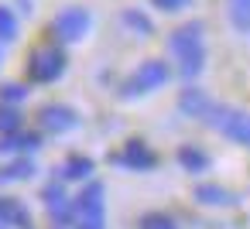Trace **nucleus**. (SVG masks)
Listing matches in <instances>:
<instances>
[{
  "mask_svg": "<svg viewBox=\"0 0 250 229\" xmlns=\"http://www.w3.org/2000/svg\"><path fill=\"white\" fill-rule=\"evenodd\" d=\"M0 226H14V229H31V212L18 198H0Z\"/></svg>",
  "mask_w": 250,
  "mask_h": 229,
  "instance_id": "9",
  "label": "nucleus"
},
{
  "mask_svg": "<svg viewBox=\"0 0 250 229\" xmlns=\"http://www.w3.org/2000/svg\"><path fill=\"white\" fill-rule=\"evenodd\" d=\"M76 219H79V229H103V185L100 181H89L76 195Z\"/></svg>",
  "mask_w": 250,
  "mask_h": 229,
  "instance_id": "4",
  "label": "nucleus"
},
{
  "mask_svg": "<svg viewBox=\"0 0 250 229\" xmlns=\"http://www.w3.org/2000/svg\"><path fill=\"white\" fill-rule=\"evenodd\" d=\"M38 147V137H31V134H7L4 140H0V154H7V151H35Z\"/></svg>",
  "mask_w": 250,
  "mask_h": 229,
  "instance_id": "16",
  "label": "nucleus"
},
{
  "mask_svg": "<svg viewBox=\"0 0 250 229\" xmlns=\"http://www.w3.org/2000/svg\"><path fill=\"white\" fill-rule=\"evenodd\" d=\"M178 106H182V113L185 116H209V110H212V103H209V96L202 93V89H195V86H185V93L178 96Z\"/></svg>",
  "mask_w": 250,
  "mask_h": 229,
  "instance_id": "10",
  "label": "nucleus"
},
{
  "mask_svg": "<svg viewBox=\"0 0 250 229\" xmlns=\"http://www.w3.org/2000/svg\"><path fill=\"white\" fill-rule=\"evenodd\" d=\"M154 4H158L161 11H168V14H171V11H182V7H188L192 0H154Z\"/></svg>",
  "mask_w": 250,
  "mask_h": 229,
  "instance_id": "23",
  "label": "nucleus"
},
{
  "mask_svg": "<svg viewBox=\"0 0 250 229\" xmlns=\"http://www.w3.org/2000/svg\"><path fill=\"white\" fill-rule=\"evenodd\" d=\"M206 123L216 127L226 140H233L240 147H250V113L247 110H233V106H216L212 103Z\"/></svg>",
  "mask_w": 250,
  "mask_h": 229,
  "instance_id": "2",
  "label": "nucleus"
},
{
  "mask_svg": "<svg viewBox=\"0 0 250 229\" xmlns=\"http://www.w3.org/2000/svg\"><path fill=\"white\" fill-rule=\"evenodd\" d=\"M226 14L236 31H250V0H226Z\"/></svg>",
  "mask_w": 250,
  "mask_h": 229,
  "instance_id": "14",
  "label": "nucleus"
},
{
  "mask_svg": "<svg viewBox=\"0 0 250 229\" xmlns=\"http://www.w3.org/2000/svg\"><path fill=\"white\" fill-rule=\"evenodd\" d=\"M18 127H21V110L0 106V134H14Z\"/></svg>",
  "mask_w": 250,
  "mask_h": 229,
  "instance_id": "20",
  "label": "nucleus"
},
{
  "mask_svg": "<svg viewBox=\"0 0 250 229\" xmlns=\"http://www.w3.org/2000/svg\"><path fill=\"white\" fill-rule=\"evenodd\" d=\"M42 198H45V205H48V212L55 215V222H62V226H69V219H76V202H69V195L62 191V185H45V191H42Z\"/></svg>",
  "mask_w": 250,
  "mask_h": 229,
  "instance_id": "8",
  "label": "nucleus"
},
{
  "mask_svg": "<svg viewBox=\"0 0 250 229\" xmlns=\"http://www.w3.org/2000/svg\"><path fill=\"white\" fill-rule=\"evenodd\" d=\"M65 72V52L55 45H42L28 58V79L31 82H55Z\"/></svg>",
  "mask_w": 250,
  "mask_h": 229,
  "instance_id": "3",
  "label": "nucleus"
},
{
  "mask_svg": "<svg viewBox=\"0 0 250 229\" xmlns=\"http://www.w3.org/2000/svg\"><path fill=\"white\" fill-rule=\"evenodd\" d=\"M117 164H124V168H130V171H151L154 164H158V157H154V151L144 144V140H127V147H124V154H117L113 157Z\"/></svg>",
  "mask_w": 250,
  "mask_h": 229,
  "instance_id": "7",
  "label": "nucleus"
},
{
  "mask_svg": "<svg viewBox=\"0 0 250 229\" xmlns=\"http://www.w3.org/2000/svg\"><path fill=\"white\" fill-rule=\"evenodd\" d=\"M35 174V164L28 161V157H21V161H14V164H7L4 171H0V185H7V181H24V178H31Z\"/></svg>",
  "mask_w": 250,
  "mask_h": 229,
  "instance_id": "17",
  "label": "nucleus"
},
{
  "mask_svg": "<svg viewBox=\"0 0 250 229\" xmlns=\"http://www.w3.org/2000/svg\"><path fill=\"white\" fill-rule=\"evenodd\" d=\"M124 24H127V28H134L141 38H147V35L154 31V28H151V21H147L141 11H124Z\"/></svg>",
  "mask_w": 250,
  "mask_h": 229,
  "instance_id": "19",
  "label": "nucleus"
},
{
  "mask_svg": "<svg viewBox=\"0 0 250 229\" xmlns=\"http://www.w3.org/2000/svg\"><path fill=\"white\" fill-rule=\"evenodd\" d=\"M18 35V18L11 7H0V41H14Z\"/></svg>",
  "mask_w": 250,
  "mask_h": 229,
  "instance_id": "18",
  "label": "nucleus"
},
{
  "mask_svg": "<svg viewBox=\"0 0 250 229\" xmlns=\"http://www.w3.org/2000/svg\"><path fill=\"white\" fill-rule=\"evenodd\" d=\"M168 82V65L161 62V58H151V62H144L130 79H127V89H124V96H144V93H154V89H161Z\"/></svg>",
  "mask_w": 250,
  "mask_h": 229,
  "instance_id": "5",
  "label": "nucleus"
},
{
  "mask_svg": "<svg viewBox=\"0 0 250 229\" xmlns=\"http://www.w3.org/2000/svg\"><path fill=\"white\" fill-rule=\"evenodd\" d=\"M24 93H28V89H24V86H18V82H7V86H4V99H7V103H21V99H24Z\"/></svg>",
  "mask_w": 250,
  "mask_h": 229,
  "instance_id": "22",
  "label": "nucleus"
},
{
  "mask_svg": "<svg viewBox=\"0 0 250 229\" xmlns=\"http://www.w3.org/2000/svg\"><path fill=\"white\" fill-rule=\"evenodd\" d=\"M141 229H178L168 215H144L141 219Z\"/></svg>",
  "mask_w": 250,
  "mask_h": 229,
  "instance_id": "21",
  "label": "nucleus"
},
{
  "mask_svg": "<svg viewBox=\"0 0 250 229\" xmlns=\"http://www.w3.org/2000/svg\"><path fill=\"white\" fill-rule=\"evenodd\" d=\"M52 31H55L62 41H79V38L89 31V11H86V7H69V11H62V14L55 18Z\"/></svg>",
  "mask_w": 250,
  "mask_h": 229,
  "instance_id": "6",
  "label": "nucleus"
},
{
  "mask_svg": "<svg viewBox=\"0 0 250 229\" xmlns=\"http://www.w3.org/2000/svg\"><path fill=\"white\" fill-rule=\"evenodd\" d=\"M178 164H182L185 171L199 174V171L209 168V157H206V151H199V147H178Z\"/></svg>",
  "mask_w": 250,
  "mask_h": 229,
  "instance_id": "13",
  "label": "nucleus"
},
{
  "mask_svg": "<svg viewBox=\"0 0 250 229\" xmlns=\"http://www.w3.org/2000/svg\"><path fill=\"white\" fill-rule=\"evenodd\" d=\"M195 198H199L202 205H236V195H229V191L219 188V185H199V188H195Z\"/></svg>",
  "mask_w": 250,
  "mask_h": 229,
  "instance_id": "12",
  "label": "nucleus"
},
{
  "mask_svg": "<svg viewBox=\"0 0 250 229\" xmlns=\"http://www.w3.org/2000/svg\"><path fill=\"white\" fill-rule=\"evenodd\" d=\"M93 174V161L89 157H69L62 164V178L65 181H79V178H89Z\"/></svg>",
  "mask_w": 250,
  "mask_h": 229,
  "instance_id": "15",
  "label": "nucleus"
},
{
  "mask_svg": "<svg viewBox=\"0 0 250 229\" xmlns=\"http://www.w3.org/2000/svg\"><path fill=\"white\" fill-rule=\"evenodd\" d=\"M168 48H171V58L178 62L182 79H195L206 69V28L199 21H188V24L175 28Z\"/></svg>",
  "mask_w": 250,
  "mask_h": 229,
  "instance_id": "1",
  "label": "nucleus"
},
{
  "mask_svg": "<svg viewBox=\"0 0 250 229\" xmlns=\"http://www.w3.org/2000/svg\"><path fill=\"white\" fill-rule=\"evenodd\" d=\"M76 123V113L69 110V106H45L42 110V127L48 130V134H62V130H69Z\"/></svg>",
  "mask_w": 250,
  "mask_h": 229,
  "instance_id": "11",
  "label": "nucleus"
}]
</instances>
